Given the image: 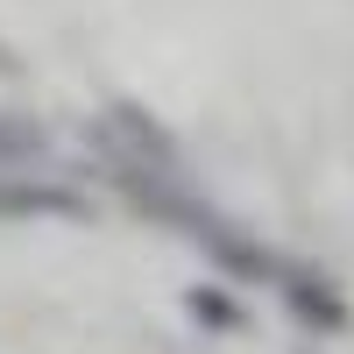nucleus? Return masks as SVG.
<instances>
[{"instance_id": "1", "label": "nucleus", "mask_w": 354, "mask_h": 354, "mask_svg": "<svg viewBox=\"0 0 354 354\" xmlns=\"http://www.w3.org/2000/svg\"><path fill=\"white\" fill-rule=\"evenodd\" d=\"M100 149H106V177L121 185L149 220L177 227L185 241H198L205 255L220 262L227 277H248V283H270L277 298L305 319V326L319 333H340L347 326V305H340V290L326 270H312V262L298 255H277V248H262L255 234H241L227 213H213L205 198L185 192V170H177V149H170V135L149 121V113H135V106H113L106 121H100Z\"/></svg>"}, {"instance_id": "2", "label": "nucleus", "mask_w": 354, "mask_h": 354, "mask_svg": "<svg viewBox=\"0 0 354 354\" xmlns=\"http://www.w3.org/2000/svg\"><path fill=\"white\" fill-rule=\"evenodd\" d=\"M85 220V192H64V185H36V177H0V220Z\"/></svg>"}, {"instance_id": "3", "label": "nucleus", "mask_w": 354, "mask_h": 354, "mask_svg": "<svg viewBox=\"0 0 354 354\" xmlns=\"http://www.w3.org/2000/svg\"><path fill=\"white\" fill-rule=\"evenodd\" d=\"M50 149V135L36 121H21V113H0V163H28V156H43Z\"/></svg>"}, {"instance_id": "4", "label": "nucleus", "mask_w": 354, "mask_h": 354, "mask_svg": "<svg viewBox=\"0 0 354 354\" xmlns=\"http://www.w3.org/2000/svg\"><path fill=\"white\" fill-rule=\"evenodd\" d=\"M192 312L205 319V326H241V312H234L220 290H192Z\"/></svg>"}, {"instance_id": "5", "label": "nucleus", "mask_w": 354, "mask_h": 354, "mask_svg": "<svg viewBox=\"0 0 354 354\" xmlns=\"http://www.w3.org/2000/svg\"><path fill=\"white\" fill-rule=\"evenodd\" d=\"M0 71H15V57H8V50H0Z\"/></svg>"}]
</instances>
